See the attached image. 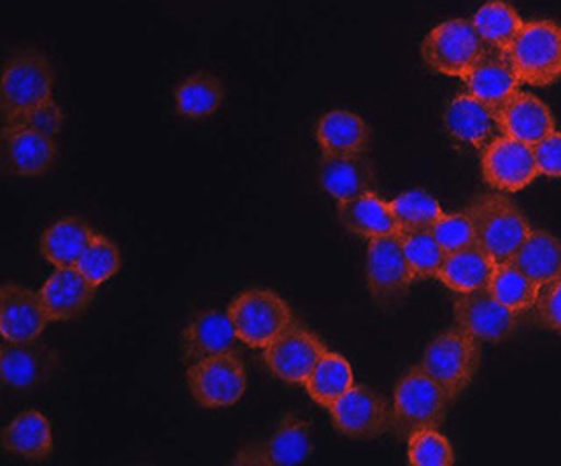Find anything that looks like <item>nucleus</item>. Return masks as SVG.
<instances>
[{"label":"nucleus","mask_w":561,"mask_h":466,"mask_svg":"<svg viewBox=\"0 0 561 466\" xmlns=\"http://www.w3.org/2000/svg\"><path fill=\"white\" fill-rule=\"evenodd\" d=\"M451 404L454 399L428 377L421 364L411 366L394 389L390 430L399 440H409L421 430H439Z\"/></svg>","instance_id":"1"},{"label":"nucleus","mask_w":561,"mask_h":466,"mask_svg":"<svg viewBox=\"0 0 561 466\" xmlns=\"http://www.w3.org/2000/svg\"><path fill=\"white\" fill-rule=\"evenodd\" d=\"M466 212L473 222L476 243L496 265L511 263L520 243L531 233V224L523 210L499 191L476 196Z\"/></svg>","instance_id":"2"},{"label":"nucleus","mask_w":561,"mask_h":466,"mask_svg":"<svg viewBox=\"0 0 561 466\" xmlns=\"http://www.w3.org/2000/svg\"><path fill=\"white\" fill-rule=\"evenodd\" d=\"M482 363L480 340L454 326L428 342L421 366L454 401L470 385Z\"/></svg>","instance_id":"3"},{"label":"nucleus","mask_w":561,"mask_h":466,"mask_svg":"<svg viewBox=\"0 0 561 466\" xmlns=\"http://www.w3.org/2000/svg\"><path fill=\"white\" fill-rule=\"evenodd\" d=\"M237 338L250 349L264 350L295 324V312L278 293L252 288L239 293L227 307Z\"/></svg>","instance_id":"4"},{"label":"nucleus","mask_w":561,"mask_h":466,"mask_svg":"<svg viewBox=\"0 0 561 466\" xmlns=\"http://www.w3.org/2000/svg\"><path fill=\"white\" fill-rule=\"evenodd\" d=\"M54 68L44 54L27 49L9 59L0 75L2 123L21 117L31 108L51 101Z\"/></svg>","instance_id":"5"},{"label":"nucleus","mask_w":561,"mask_h":466,"mask_svg":"<svg viewBox=\"0 0 561 466\" xmlns=\"http://www.w3.org/2000/svg\"><path fill=\"white\" fill-rule=\"evenodd\" d=\"M523 84L546 88L561 80V27L553 21L525 23L506 51Z\"/></svg>","instance_id":"6"},{"label":"nucleus","mask_w":561,"mask_h":466,"mask_svg":"<svg viewBox=\"0 0 561 466\" xmlns=\"http://www.w3.org/2000/svg\"><path fill=\"white\" fill-rule=\"evenodd\" d=\"M486 54V44L468 19L445 21L428 31L421 44V58L433 72L461 80Z\"/></svg>","instance_id":"7"},{"label":"nucleus","mask_w":561,"mask_h":466,"mask_svg":"<svg viewBox=\"0 0 561 466\" xmlns=\"http://www.w3.org/2000/svg\"><path fill=\"white\" fill-rule=\"evenodd\" d=\"M366 281L374 304L382 310H394L409 298L414 276L399 233L369 238Z\"/></svg>","instance_id":"8"},{"label":"nucleus","mask_w":561,"mask_h":466,"mask_svg":"<svg viewBox=\"0 0 561 466\" xmlns=\"http://www.w3.org/2000/svg\"><path fill=\"white\" fill-rule=\"evenodd\" d=\"M186 383L198 406L208 409L231 408L245 394L248 371L239 352L229 350L188 364Z\"/></svg>","instance_id":"9"},{"label":"nucleus","mask_w":561,"mask_h":466,"mask_svg":"<svg viewBox=\"0 0 561 466\" xmlns=\"http://www.w3.org/2000/svg\"><path fill=\"white\" fill-rule=\"evenodd\" d=\"M333 428L354 440H374L392 426V408L366 385H354L329 408Z\"/></svg>","instance_id":"10"},{"label":"nucleus","mask_w":561,"mask_h":466,"mask_svg":"<svg viewBox=\"0 0 561 466\" xmlns=\"http://www.w3.org/2000/svg\"><path fill=\"white\" fill-rule=\"evenodd\" d=\"M482 175L492 190L503 194L529 188L539 175L533 147L501 135L482 151Z\"/></svg>","instance_id":"11"},{"label":"nucleus","mask_w":561,"mask_h":466,"mask_svg":"<svg viewBox=\"0 0 561 466\" xmlns=\"http://www.w3.org/2000/svg\"><path fill=\"white\" fill-rule=\"evenodd\" d=\"M325 352V342L307 326L295 322L264 349V363L278 380L290 385H305L310 371Z\"/></svg>","instance_id":"12"},{"label":"nucleus","mask_w":561,"mask_h":466,"mask_svg":"<svg viewBox=\"0 0 561 466\" xmlns=\"http://www.w3.org/2000/svg\"><path fill=\"white\" fill-rule=\"evenodd\" d=\"M456 326L480 342H503L518 330L520 314L501 304L490 290L458 293L454 300Z\"/></svg>","instance_id":"13"},{"label":"nucleus","mask_w":561,"mask_h":466,"mask_svg":"<svg viewBox=\"0 0 561 466\" xmlns=\"http://www.w3.org/2000/svg\"><path fill=\"white\" fill-rule=\"evenodd\" d=\"M312 454L310 423L298 413H286L272 436L239 451L233 465H298Z\"/></svg>","instance_id":"14"},{"label":"nucleus","mask_w":561,"mask_h":466,"mask_svg":"<svg viewBox=\"0 0 561 466\" xmlns=\"http://www.w3.org/2000/svg\"><path fill=\"white\" fill-rule=\"evenodd\" d=\"M42 293L30 288L4 283L0 290V335L4 342H35L49 326Z\"/></svg>","instance_id":"15"},{"label":"nucleus","mask_w":561,"mask_h":466,"mask_svg":"<svg viewBox=\"0 0 561 466\" xmlns=\"http://www.w3.org/2000/svg\"><path fill=\"white\" fill-rule=\"evenodd\" d=\"M445 132L454 143L484 151L503 132L499 110L478 101L470 92L458 94L447 104L444 115Z\"/></svg>","instance_id":"16"},{"label":"nucleus","mask_w":561,"mask_h":466,"mask_svg":"<svg viewBox=\"0 0 561 466\" xmlns=\"http://www.w3.org/2000/svg\"><path fill=\"white\" fill-rule=\"evenodd\" d=\"M319 184L337 202L378 190L376 167L366 153L327 155L319 161Z\"/></svg>","instance_id":"17"},{"label":"nucleus","mask_w":561,"mask_h":466,"mask_svg":"<svg viewBox=\"0 0 561 466\" xmlns=\"http://www.w3.org/2000/svg\"><path fill=\"white\" fill-rule=\"evenodd\" d=\"M99 286H94L76 265L56 267L42 286V300L51 322H70L80 318L94 302Z\"/></svg>","instance_id":"18"},{"label":"nucleus","mask_w":561,"mask_h":466,"mask_svg":"<svg viewBox=\"0 0 561 466\" xmlns=\"http://www.w3.org/2000/svg\"><path fill=\"white\" fill-rule=\"evenodd\" d=\"M58 155L54 137L27 129H2V167L19 177L47 174Z\"/></svg>","instance_id":"19"},{"label":"nucleus","mask_w":561,"mask_h":466,"mask_svg":"<svg viewBox=\"0 0 561 466\" xmlns=\"http://www.w3.org/2000/svg\"><path fill=\"white\" fill-rule=\"evenodd\" d=\"M56 350L35 342H4L0 349V377L13 389H30L44 383L56 369Z\"/></svg>","instance_id":"20"},{"label":"nucleus","mask_w":561,"mask_h":466,"mask_svg":"<svg viewBox=\"0 0 561 466\" xmlns=\"http://www.w3.org/2000/svg\"><path fill=\"white\" fill-rule=\"evenodd\" d=\"M463 82L472 96L494 110H501L523 84L508 56L492 49H488L486 56L473 66Z\"/></svg>","instance_id":"21"},{"label":"nucleus","mask_w":561,"mask_h":466,"mask_svg":"<svg viewBox=\"0 0 561 466\" xmlns=\"http://www.w3.org/2000/svg\"><path fill=\"white\" fill-rule=\"evenodd\" d=\"M236 326L227 312L208 310L194 318L182 333V359L194 364L208 357L236 350Z\"/></svg>","instance_id":"22"},{"label":"nucleus","mask_w":561,"mask_h":466,"mask_svg":"<svg viewBox=\"0 0 561 466\" xmlns=\"http://www.w3.org/2000/svg\"><path fill=\"white\" fill-rule=\"evenodd\" d=\"M504 135L535 145L547 135L556 131V117L543 101H539L531 92H520L504 104L499 110Z\"/></svg>","instance_id":"23"},{"label":"nucleus","mask_w":561,"mask_h":466,"mask_svg":"<svg viewBox=\"0 0 561 466\" xmlns=\"http://www.w3.org/2000/svg\"><path fill=\"white\" fill-rule=\"evenodd\" d=\"M496 263L478 243L470 247L447 253L437 279L456 293H472L488 290L494 276Z\"/></svg>","instance_id":"24"},{"label":"nucleus","mask_w":561,"mask_h":466,"mask_svg":"<svg viewBox=\"0 0 561 466\" xmlns=\"http://www.w3.org/2000/svg\"><path fill=\"white\" fill-rule=\"evenodd\" d=\"M2 448L25 461H47L54 452L51 422L42 411H23L2 430Z\"/></svg>","instance_id":"25"},{"label":"nucleus","mask_w":561,"mask_h":466,"mask_svg":"<svg viewBox=\"0 0 561 466\" xmlns=\"http://www.w3.org/2000/svg\"><path fill=\"white\" fill-rule=\"evenodd\" d=\"M337 219L343 229L362 238H378L399 233L390 205L376 191L345 200L337 206Z\"/></svg>","instance_id":"26"},{"label":"nucleus","mask_w":561,"mask_h":466,"mask_svg":"<svg viewBox=\"0 0 561 466\" xmlns=\"http://www.w3.org/2000/svg\"><path fill=\"white\" fill-rule=\"evenodd\" d=\"M317 143L327 155L368 153L369 127L350 110H331L317 123Z\"/></svg>","instance_id":"27"},{"label":"nucleus","mask_w":561,"mask_h":466,"mask_svg":"<svg viewBox=\"0 0 561 466\" xmlns=\"http://www.w3.org/2000/svg\"><path fill=\"white\" fill-rule=\"evenodd\" d=\"M511 263L539 288L561 279V241L546 231H531Z\"/></svg>","instance_id":"28"},{"label":"nucleus","mask_w":561,"mask_h":466,"mask_svg":"<svg viewBox=\"0 0 561 466\" xmlns=\"http://www.w3.org/2000/svg\"><path fill=\"white\" fill-rule=\"evenodd\" d=\"M94 236L89 222L80 217L56 220L39 238V253L54 267H72Z\"/></svg>","instance_id":"29"},{"label":"nucleus","mask_w":561,"mask_h":466,"mask_svg":"<svg viewBox=\"0 0 561 466\" xmlns=\"http://www.w3.org/2000/svg\"><path fill=\"white\" fill-rule=\"evenodd\" d=\"M352 364L341 357L340 352L327 349L325 354L314 364L309 377L305 381V389L312 401L321 408H331L341 395L354 387Z\"/></svg>","instance_id":"30"},{"label":"nucleus","mask_w":561,"mask_h":466,"mask_svg":"<svg viewBox=\"0 0 561 466\" xmlns=\"http://www.w3.org/2000/svg\"><path fill=\"white\" fill-rule=\"evenodd\" d=\"M472 23L488 49L503 54L515 44L518 33L525 25L517 11L504 0H492L480 7V11L473 15Z\"/></svg>","instance_id":"31"},{"label":"nucleus","mask_w":561,"mask_h":466,"mask_svg":"<svg viewBox=\"0 0 561 466\" xmlns=\"http://www.w3.org/2000/svg\"><path fill=\"white\" fill-rule=\"evenodd\" d=\"M222 96L225 88L217 75L208 72L193 73L174 92L178 115L193 120L210 117L219 110Z\"/></svg>","instance_id":"32"},{"label":"nucleus","mask_w":561,"mask_h":466,"mask_svg":"<svg viewBox=\"0 0 561 466\" xmlns=\"http://www.w3.org/2000/svg\"><path fill=\"white\" fill-rule=\"evenodd\" d=\"M388 205L397 220L399 234L425 233L444 217L439 202L425 190L404 191Z\"/></svg>","instance_id":"33"},{"label":"nucleus","mask_w":561,"mask_h":466,"mask_svg":"<svg viewBox=\"0 0 561 466\" xmlns=\"http://www.w3.org/2000/svg\"><path fill=\"white\" fill-rule=\"evenodd\" d=\"M488 290L501 304L517 314L533 310L539 295V286L523 271H518L513 263L496 265Z\"/></svg>","instance_id":"34"},{"label":"nucleus","mask_w":561,"mask_h":466,"mask_svg":"<svg viewBox=\"0 0 561 466\" xmlns=\"http://www.w3.org/2000/svg\"><path fill=\"white\" fill-rule=\"evenodd\" d=\"M400 238H402L404 257L413 271L414 281L437 279L447 253L437 243L433 233L425 231V233L400 234Z\"/></svg>","instance_id":"35"},{"label":"nucleus","mask_w":561,"mask_h":466,"mask_svg":"<svg viewBox=\"0 0 561 466\" xmlns=\"http://www.w3.org/2000/svg\"><path fill=\"white\" fill-rule=\"evenodd\" d=\"M76 267L89 277L94 286H103L111 277L117 276L121 269V251L108 236L94 233Z\"/></svg>","instance_id":"36"},{"label":"nucleus","mask_w":561,"mask_h":466,"mask_svg":"<svg viewBox=\"0 0 561 466\" xmlns=\"http://www.w3.org/2000/svg\"><path fill=\"white\" fill-rule=\"evenodd\" d=\"M409 463L416 466H449L456 463L451 442L437 430H421L407 440Z\"/></svg>","instance_id":"37"},{"label":"nucleus","mask_w":561,"mask_h":466,"mask_svg":"<svg viewBox=\"0 0 561 466\" xmlns=\"http://www.w3.org/2000/svg\"><path fill=\"white\" fill-rule=\"evenodd\" d=\"M431 233L445 248V253H454V251L470 247L476 243V231H473V222L468 212L444 214L433 224Z\"/></svg>","instance_id":"38"},{"label":"nucleus","mask_w":561,"mask_h":466,"mask_svg":"<svg viewBox=\"0 0 561 466\" xmlns=\"http://www.w3.org/2000/svg\"><path fill=\"white\" fill-rule=\"evenodd\" d=\"M61 125H64V113L51 98L47 103L31 108L27 113H23L21 117L2 123V129H27V131L42 132V135L56 139L61 131Z\"/></svg>","instance_id":"39"},{"label":"nucleus","mask_w":561,"mask_h":466,"mask_svg":"<svg viewBox=\"0 0 561 466\" xmlns=\"http://www.w3.org/2000/svg\"><path fill=\"white\" fill-rule=\"evenodd\" d=\"M533 310L541 326L561 335V279L539 288V295Z\"/></svg>","instance_id":"40"},{"label":"nucleus","mask_w":561,"mask_h":466,"mask_svg":"<svg viewBox=\"0 0 561 466\" xmlns=\"http://www.w3.org/2000/svg\"><path fill=\"white\" fill-rule=\"evenodd\" d=\"M539 175L561 177V132L553 131L533 145Z\"/></svg>","instance_id":"41"}]
</instances>
